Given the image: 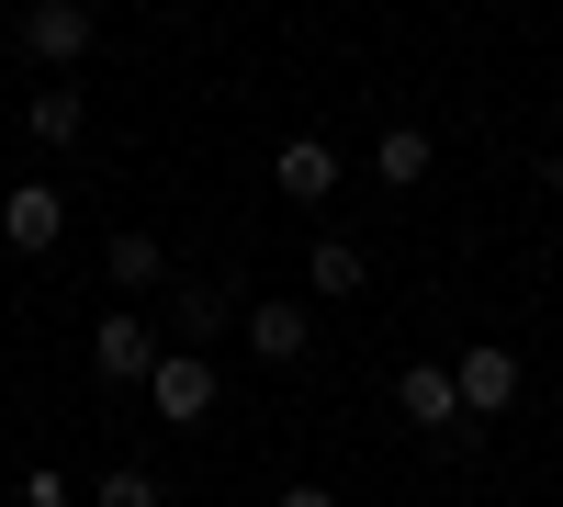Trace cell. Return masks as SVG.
I'll return each mask as SVG.
<instances>
[{"instance_id": "1", "label": "cell", "mask_w": 563, "mask_h": 507, "mask_svg": "<svg viewBox=\"0 0 563 507\" xmlns=\"http://www.w3.org/2000/svg\"><path fill=\"white\" fill-rule=\"evenodd\" d=\"M158 361H169V350H158V328H147V305H113L102 328H90V373H102V384H147Z\"/></svg>"}, {"instance_id": "2", "label": "cell", "mask_w": 563, "mask_h": 507, "mask_svg": "<svg viewBox=\"0 0 563 507\" xmlns=\"http://www.w3.org/2000/svg\"><path fill=\"white\" fill-rule=\"evenodd\" d=\"M90 45H102L90 0H34V12H23V57H34V68H57V79H68V68L90 57Z\"/></svg>"}, {"instance_id": "3", "label": "cell", "mask_w": 563, "mask_h": 507, "mask_svg": "<svg viewBox=\"0 0 563 507\" xmlns=\"http://www.w3.org/2000/svg\"><path fill=\"white\" fill-rule=\"evenodd\" d=\"M57 238H68V192H57V180H23V192H0V249L45 260Z\"/></svg>"}, {"instance_id": "4", "label": "cell", "mask_w": 563, "mask_h": 507, "mask_svg": "<svg viewBox=\"0 0 563 507\" xmlns=\"http://www.w3.org/2000/svg\"><path fill=\"white\" fill-rule=\"evenodd\" d=\"M147 406H158L169 429H203V418H214V361H203V350H169L158 373H147Z\"/></svg>"}, {"instance_id": "5", "label": "cell", "mask_w": 563, "mask_h": 507, "mask_svg": "<svg viewBox=\"0 0 563 507\" xmlns=\"http://www.w3.org/2000/svg\"><path fill=\"white\" fill-rule=\"evenodd\" d=\"M451 384H462V418H507V406H519V350L474 339V350L451 361Z\"/></svg>"}, {"instance_id": "6", "label": "cell", "mask_w": 563, "mask_h": 507, "mask_svg": "<svg viewBox=\"0 0 563 507\" xmlns=\"http://www.w3.org/2000/svg\"><path fill=\"white\" fill-rule=\"evenodd\" d=\"M395 406H406V429L451 440V429H462V384H451V361H406V373H395Z\"/></svg>"}, {"instance_id": "7", "label": "cell", "mask_w": 563, "mask_h": 507, "mask_svg": "<svg viewBox=\"0 0 563 507\" xmlns=\"http://www.w3.org/2000/svg\"><path fill=\"white\" fill-rule=\"evenodd\" d=\"M271 180H282V192H294V203H327V192H339V147H327V135H282Z\"/></svg>"}, {"instance_id": "8", "label": "cell", "mask_w": 563, "mask_h": 507, "mask_svg": "<svg viewBox=\"0 0 563 507\" xmlns=\"http://www.w3.org/2000/svg\"><path fill=\"white\" fill-rule=\"evenodd\" d=\"M249 350L260 361H305L316 350V294L305 305H249Z\"/></svg>"}, {"instance_id": "9", "label": "cell", "mask_w": 563, "mask_h": 507, "mask_svg": "<svg viewBox=\"0 0 563 507\" xmlns=\"http://www.w3.org/2000/svg\"><path fill=\"white\" fill-rule=\"evenodd\" d=\"M102 271L124 294H169V249L147 238V225H113V249H102Z\"/></svg>"}, {"instance_id": "10", "label": "cell", "mask_w": 563, "mask_h": 507, "mask_svg": "<svg viewBox=\"0 0 563 507\" xmlns=\"http://www.w3.org/2000/svg\"><path fill=\"white\" fill-rule=\"evenodd\" d=\"M23 135H34V147H79V135H90V102H79L68 79H45L34 113H23Z\"/></svg>"}, {"instance_id": "11", "label": "cell", "mask_w": 563, "mask_h": 507, "mask_svg": "<svg viewBox=\"0 0 563 507\" xmlns=\"http://www.w3.org/2000/svg\"><path fill=\"white\" fill-rule=\"evenodd\" d=\"M429 158H440L429 124H384V135H372V169H384L395 192H417V180H429Z\"/></svg>"}, {"instance_id": "12", "label": "cell", "mask_w": 563, "mask_h": 507, "mask_svg": "<svg viewBox=\"0 0 563 507\" xmlns=\"http://www.w3.org/2000/svg\"><path fill=\"white\" fill-rule=\"evenodd\" d=\"M372 283V260L350 249V238H316V260H305V294H327V305H350Z\"/></svg>"}, {"instance_id": "13", "label": "cell", "mask_w": 563, "mask_h": 507, "mask_svg": "<svg viewBox=\"0 0 563 507\" xmlns=\"http://www.w3.org/2000/svg\"><path fill=\"white\" fill-rule=\"evenodd\" d=\"M169 328H180V350H214L225 294H214V283H169Z\"/></svg>"}, {"instance_id": "14", "label": "cell", "mask_w": 563, "mask_h": 507, "mask_svg": "<svg viewBox=\"0 0 563 507\" xmlns=\"http://www.w3.org/2000/svg\"><path fill=\"white\" fill-rule=\"evenodd\" d=\"M158 496H169V485H158L147 463H113L102 485H90V507H158Z\"/></svg>"}, {"instance_id": "15", "label": "cell", "mask_w": 563, "mask_h": 507, "mask_svg": "<svg viewBox=\"0 0 563 507\" xmlns=\"http://www.w3.org/2000/svg\"><path fill=\"white\" fill-rule=\"evenodd\" d=\"M12 507H79V496H68V474H57V463H34V474H23V496H12Z\"/></svg>"}, {"instance_id": "16", "label": "cell", "mask_w": 563, "mask_h": 507, "mask_svg": "<svg viewBox=\"0 0 563 507\" xmlns=\"http://www.w3.org/2000/svg\"><path fill=\"white\" fill-rule=\"evenodd\" d=\"M271 507H339V496H327V485H282Z\"/></svg>"}, {"instance_id": "17", "label": "cell", "mask_w": 563, "mask_h": 507, "mask_svg": "<svg viewBox=\"0 0 563 507\" xmlns=\"http://www.w3.org/2000/svg\"><path fill=\"white\" fill-rule=\"evenodd\" d=\"M541 180H552V192H563V147H552V158H541Z\"/></svg>"}]
</instances>
